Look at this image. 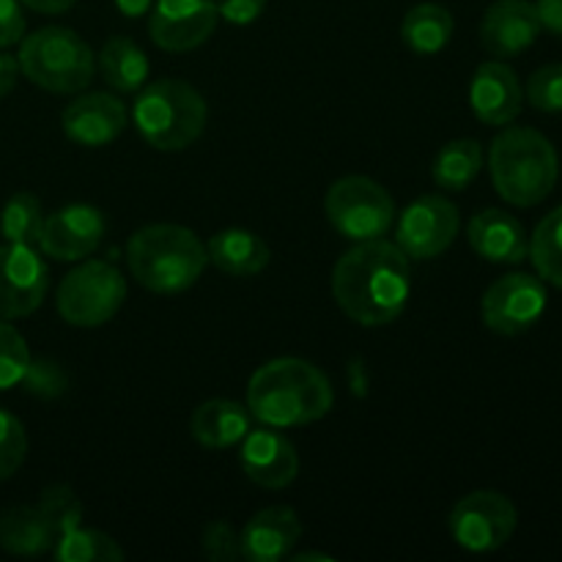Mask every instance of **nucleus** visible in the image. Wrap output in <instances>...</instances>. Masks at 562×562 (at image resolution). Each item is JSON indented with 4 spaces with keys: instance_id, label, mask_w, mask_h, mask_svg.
I'll return each instance as SVG.
<instances>
[{
    "instance_id": "obj_38",
    "label": "nucleus",
    "mask_w": 562,
    "mask_h": 562,
    "mask_svg": "<svg viewBox=\"0 0 562 562\" xmlns=\"http://www.w3.org/2000/svg\"><path fill=\"white\" fill-rule=\"evenodd\" d=\"M536 14L541 27L554 36H562V0H536Z\"/></svg>"
},
{
    "instance_id": "obj_25",
    "label": "nucleus",
    "mask_w": 562,
    "mask_h": 562,
    "mask_svg": "<svg viewBox=\"0 0 562 562\" xmlns=\"http://www.w3.org/2000/svg\"><path fill=\"white\" fill-rule=\"evenodd\" d=\"M456 31V20L445 5L417 3L406 11L401 22V38L417 55L442 53Z\"/></svg>"
},
{
    "instance_id": "obj_18",
    "label": "nucleus",
    "mask_w": 562,
    "mask_h": 562,
    "mask_svg": "<svg viewBox=\"0 0 562 562\" xmlns=\"http://www.w3.org/2000/svg\"><path fill=\"white\" fill-rule=\"evenodd\" d=\"M541 31L536 5L527 0H497L481 20V44L494 58H516L536 44Z\"/></svg>"
},
{
    "instance_id": "obj_23",
    "label": "nucleus",
    "mask_w": 562,
    "mask_h": 562,
    "mask_svg": "<svg viewBox=\"0 0 562 562\" xmlns=\"http://www.w3.org/2000/svg\"><path fill=\"white\" fill-rule=\"evenodd\" d=\"M0 547L16 558H38L55 547V530L36 505H20L0 516Z\"/></svg>"
},
{
    "instance_id": "obj_1",
    "label": "nucleus",
    "mask_w": 562,
    "mask_h": 562,
    "mask_svg": "<svg viewBox=\"0 0 562 562\" xmlns=\"http://www.w3.org/2000/svg\"><path fill=\"white\" fill-rule=\"evenodd\" d=\"M412 267L395 241H357L333 269V296L346 318L360 327H384L406 311Z\"/></svg>"
},
{
    "instance_id": "obj_10",
    "label": "nucleus",
    "mask_w": 562,
    "mask_h": 562,
    "mask_svg": "<svg viewBox=\"0 0 562 562\" xmlns=\"http://www.w3.org/2000/svg\"><path fill=\"white\" fill-rule=\"evenodd\" d=\"M459 206L445 195H423L401 212L395 228V245L404 250L409 261H431L459 236Z\"/></svg>"
},
{
    "instance_id": "obj_42",
    "label": "nucleus",
    "mask_w": 562,
    "mask_h": 562,
    "mask_svg": "<svg viewBox=\"0 0 562 562\" xmlns=\"http://www.w3.org/2000/svg\"><path fill=\"white\" fill-rule=\"evenodd\" d=\"M294 562H307V560H322V562H327V560H333L329 558V554H324V552H300V554H294V558H291Z\"/></svg>"
},
{
    "instance_id": "obj_26",
    "label": "nucleus",
    "mask_w": 562,
    "mask_h": 562,
    "mask_svg": "<svg viewBox=\"0 0 562 562\" xmlns=\"http://www.w3.org/2000/svg\"><path fill=\"white\" fill-rule=\"evenodd\" d=\"M483 168V148L472 137L445 143L431 162V179L439 190L461 192L477 179Z\"/></svg>"
},
{
    "instance_id": "obj_37",
    "label": "nucleus",
    "mask_w": 562,
    "mask_h": 562,
    "mask_svg": "<svg viewBox=\"0 0 562 562\" xmlns=\"http://www.w3.org/2000/svg\"><path fill=\"white\" fill-rule=\"evenodd\" d=\"M214 5L231 25H252L267 9V0H214Z\"/></svg>"
},
{
    "instance_id": "obj_30",
    "label": "nucleus",
    "mask_w": 562,
    "mask_h": 562,
    "mask_svg": "<svg viewBox=\"0 0 562 562\" xmlns=\"http://www.w3.org/2000/svg\"><path fill=\"white\" fill-rule=\"evenodd\" d=\"M36 508L42 510L44 519L53 525L55 530V541H58L64 532L75 530V527L82 525V503L80 497H77L75 492H71V486H66V483H55V486L44 488L42 497H38Z\"/></svg>"
},
{
    "instance_id": "obj_41",
    "label": "nucleus",
    "mask_w": 562,
    "mask_h": 562,
    "mask_svg": "<svg viewBox=\"0 0 562 562\" xmlns=\"http://www.w3.org/2000/svg\"><path fill=\"white\" fill-rule=\"evenodd\" d=\"M119 11L124 16H143L154 5V0H115Z\"/></svg>"
},
{
    "instance_id": "obj_8",
    "label": "nucleus",
    "mask_w": 562,
    "mask_h": 562,
    "mask_svg": "<svg viewBox=\"0 0 562 562\" xmlns=\"http://www.w3.org/2000/svg\"><path fill=\"white\" fill-rule=\"evenodd\" d=\"M324 212L340 236L351 241L382 239L395 223V201L368 176H344L324 195Z\"/></svg>"
},
{
    "instance_id": "obj_34",
    "label": "nucleus",
    "mask_w": 562,
    "mask_h": 562,
    "mask_svg": "<svg viewBox=\"0 0 562 562\" xmlns=\"http://www.w3.org/2000/svg\"><path fill=\"white\" fill-rule=\"evenodd\" d=\"M527 102L541 113H562V64H547L527 80Z\"/></svg>"
},
{
    "instance_id": "obj_39",
    "label": "nucleus",
    "mask_w": 562,
    "mask_h": 562,
    "mask_svg": "<svg viewBox=\"0 0 562 562\" xmlns=\"http://www.w3.org/2000/svg\"><path fill=\"white\" fill-rule=\"evenodd\" d=\"M20 77V60L9 53H0V99L9 97Z\"/></svg>"
},
{
    "instance_id": "obj_40",
    "label": "nucleus",
    "mask_w": 562,
    "mask_h": 562,
    "mask_svg": "<svg viewBox=\"0 0 562 562\" xmlns=\"http://www.w3.org/2000/svg\"><path fill=\"white\" fill-rule=\"evenodd\" d=\"M20 3L38 11V14H64V11H69L71 5L77 3V0H20Z\"/></svg>"
},
{
    "instance_id": "obj_27",
    "label": "nucleus",
    "mask_w": 562,
    "mask_h": 562,
    "mask_svg": "<svg viewBox=\"0 0 562 562\" xmlns=\"http://www.w3.org/2000/svg\"><path fill=\"white\" fill-rule=\"evenodd\" d=\"M44 228V209L33 192H16L5 201L3 212H0V236L9 245H25L36 247L42 239Z\"/></svg>"
},
{
    "instance_id": "obj_11",
    "label": "nucleus",
    "mask_w": 562,
    "mask_h": 562,
    "mask_svg": "<svg viewBox=\"0 0 562 562\" xmlns=\"http://www.w3.org/2000/svg\"><path fill=\"white\" fill-rule=\"evenodd\" d=\"M547 311V289L527 272H510L494 280L481 300V316L492 333L521 335L536 327Z\"/></svg>"
},
{
    "instance_id": "obj_31",
    "label": "nucleus",
    "mask_w": 562,
    "mask_h": 562,
    "mask_svg": "<svg viewBox=\"0 0 562 562\" xmlns=\"http://www.w3.org/2000/svg\"><path fill=\"white\" fill-rule=\"evenodd\" d=\"M31 366V349L20 329L0 318V390H11L22 382Z\"/></svg>"
},
{
    "instance_id": "obj_15",
    "label": "nucleus",
    "mask_w": 562,
    "mask_h": 562,
    "mask_svg": "<svg viewBox=\"0 0 562 562\" xmlns=\"http://www.w3.org/2000/svg\"><path fill=\"white\" fill-rule=\"evenodd\" d=\"M239 461L247 481L269 492L291 486L300 475V453L291 439L280 434V428H250V434L241 439Z\"/></svg>"
},
{
    "instance_id": "obj_20",
    "label": "nucleus",
    "mask_w": 562,
    "mask_h": 562,
    "mask_svg": "<svg viewBox=\"0 0 562 562\" xmlns=\"http://www.w3.org/2000/svg\"><path fill=\"white\" fill-rule=\"evenodd\" d=\"M470 247L492 263H521L530 252V239L519 220L503 209H483L467 228Z\"/></svg>"
},
{
    "instance_id": "obj_35",
    "label": "nucleus",
    "mask_w": 562,
    "mask_h": 562,
    "mask_svg": "<svg viewBox=\"0 0 562 562\" xmlns=\"http://www.w3.org/2000/svg\"><path fill=\"white\" fill-rule=\"evenodd\" d=\"M201 549L209 560L214 562H234L241 560V536L234 525L223 519H214L203 527Z\"/></svg>"
},
{
    "instance_id": "obj_22",
    "label": "nucleus",
    "mask_w": 562,
    "mask_h": 562,
    "mask_svg": "<svg viewBox=\"0 0 562 562\" xmlns=\"http://www.w3.org/2000/svg\"><path fill=\"white\" fill-rule=\"evenodd\" d=\"M206 256L209 263H214L220 272L231 274V278H252L267 269L272 252H269L267 241L252 231L225 228L206 241Z\"/></svg>"
},
{
    "instance_id": "obj_29",
    "label": "nucleus",
    "mask_w": 562,
    "mask_h": 562,
    "mask_svg": "<svg viewBox=\"0 0 562 562\" xmlns=\"http://www.w3.org/2000/svg\"><path fill=\"white\" fill-rule=\"evenodd\" d=\"M527 256L536 263L538 278H543L547 283L562 289V206L549 212L547 217L538 223Z\"/></svg>"
},
{
    "instance_id": "obj_21",
    "label": "nucleus",
    "mask_w": 562,
    "mask_h": 562,
    "mask_svg": "<svg viewBox=\"0 0 562 562\" xmlns=\"http://www.w3.org/2000/svg\"><path fill=\"white\" fill-rule=\"evenodd\" d=\"M252 415L247 406L231 398L203 401L190 417V434L198 445L209 450H228L241 445L250 434Z\"/></svg>"
},
{
    "instance_id": "obj_2",
    "label": "nucleus",
    "mask_w": 562,
    "mask_h": 562,
    "mask_svg": "<svg viewBox=\"0 0 562 562\" xmlns=\"http://www.w3.org/2000/svg\"><path fill=\"white\" fill-rule=\"evenodd\" d=\"M335 393L324 371L300 357H278L247 382V409L269 428L311 426L329 415Z\"/></svg>"
},
{
    "instance_id": "obj_6",
    "label": "nucleus",
    "mask_w": 562,
    "mask_h": 562,
    "mask_svg": "<svg viewBox=\"0 0 562 562\" xmlns=\"http://www.w3.org/2000/svg\"><path fill=\"white\" fill-rule=\"evenodd\" d=\"M20 75L49 93H80L97 75V55L71 27H38L20 42Z\"/></svg>"
},
{
    "instance_id": "obj_24",
    "label": "nucleus",
    "mask_w": 562,
    "mask_h": 562,
    "mask_svg": "<svg viewBox=\"0 0 562 562\" xmlns=\"http://www.w3.org/2000/svg\"><path fill=\"white\" fill-rule=\"evenodd\" d=\"M97 69L119 93H135L148 82V55L126 36H110L97 55Z\"/></svg>"
},
{
    "instance_id": "obj_14",
    "label": "nucleus",
    "mask_w": 562,
    "mask_h": 562,
    "mask_svg": "<svg viewBox=\"0 0 562 562\" xmlns=\"http://www.w3.org/2000/svg\"><path fill=\"white\" fill-rule=\"evenodd\" d=\"M108 220L91 203H69L44 217L38 250L53 261H82L104 241Z\"/></svg>"
},
{
    "instance_id": "obj_12",
    "label": "nucleus",
    "mask_w": 562,
    "mask_h": 562,
    "mask_svg": "<svg viewBox=\"0 0 562 562\" xmlns=\"http://www.w3.org/2000/svg\"><path fill=\"white\" fill-rule=\"evenodd\" d=\"M49 289V269L36 247L0 245V318L14 322L42 307Z\"/></svg>"
},
{
    "instance_id": "obj_5",
    "label": "nucleus",
    "mask_w": 562,
    "mask_h": 562,
    "mask_svg": "<svg viewBox=\"0 0 562 562\" xmlns=\"http://www.w3.org/2000/svg\"><path fill=\"white\" fill-rule=\"evenodd\" d=\"M206 99L190 82L165 77L140 88L132 121L143 140L157 151H184L206 130Z\"/></svg>"
},
{
    "instance_id": "obj_17",
    "label": "nucleus",
    "mask_w": 562,
    "mask_h": 562,
    "mask_svg": "<svg viewBox=\"0 0 562 562\" xmlns=\"http://www.w3.org/2000/svg\"><path fill=\"white\" fill-rule=\"evenodd\" d=\"M126 108L119 97L104 91L82 93L75 102H69V108L64 110V124L66 137L77 146L86 148H99L110 146L113 140H119L121 132L126 130Z\"/></svg>"
},
{
    "instance_id": "obj_9",
    "label": "nucleus",
    "mask_w": 562,
    "mask_h": 562,
    "mask_svg": "<svg viewBox=\"0 0 562 562\" xmlns=\"http://www.w3.org/2000/svg\"><path fill=\"white\" fill-rule=\"evenodd\" d=\"M519 514L505 494L481 488L456 503L450 510V536L461 549L475 554H488L503 549L514 538Z\"/></svg>"
},
{
    "instance_id": "obj_7",
    "label": "nucleus",
    "mask_w": 562,
    "mask_h": 562,
    "mask_svg": "<svg viewBox=\"0 0 562 562\" xmlns=\"http://www.w3.org/2000/svg\"><path fill=\"white\" fill-rule=\"evenodd\" d=\"M126 302V280L119 267L97 258H82L58 285L55 307L71 327L93 329L113 322Z\"/></svg>"
},
{
    "instance_id": "obj_16",
    "label": "nucleus",
    "mask_w": 562,
    "mask_h": 562,
    "mask_svg": "<svg viewBox=\"0 0 562 562\" xmlns=\"http://www.w3.org/2000/svg\"><path fill=\"white\" fill-rule=\"evenodd\" d=\"M525 91L519 75L505 60H486L475 69L470 82V108L481 124L508 126L519 119Z\"/></svg>"
},
{
    "instance_id": "obj_13",
    "label": "nucleus",
    "mask_w": 562,
    "mask_h": 562,
    "mask_svg": "<svg viewBox=\"0 0 562 562\" xmlns=\"http://www.w3.org/2000/svg\"><path fill=\"white\" fill-rule=\"evenodd\" d=\"M217 22L214 0H157L148 16V33L165 53H190L212 38Z\"/></svg>"
},
{
    "instance_id": "obj_19",
    "label": "nucleus",
    "mask_w": 562,
    "mask_h": 562,
    "mask_svg": "<svg viewBox=\"0 0 562 562\" xmlns=\"http://www.w3.org/2000/svg\"><path fill=\"white\" fill-rule=\"evenodd\" d=\"M241 536V560L278 562L289 558L302 538V521L289 505H269L258 510L245 525Z\"/></svg>"
},
{
    "instance_id": "obj_4",
    "label": "nucleus",
    "mask_w": 562,
    "mask_h": 562,
    "mask_svg": "<svg viewBox=\"0 0 562 562\" xmlns=\"http://www.w3.org/2000/svg\"><path fill=\"white\" fill-rule=\"evenodd\" d=\"M494 190L510 206H538L552 195L560 176V159L552 140L530 126H508L488 151Z\"/></svg>"
},
{
    "instance_id": "obj_32",
    "label": "nucleus",
    "mask_w": 562,
    "mask_h": 562,
    "mask_svg": "<svg viewBox=\"0 0 562 562\" xmlns=\"http://www.w3.org/2000/svg\"><path fill=\"white\" fill-rule=\"evenodd\" d=\"M20 384L25 387V393L36 395V398L53 401L69 390V373L60 362L49 360V357H38V360L31 357V366H27Z\"/></svg>"
},
{
    "instance_id": "obj_33",
    "label": "nucleus",
    "mask_w": 562,
    "mask_h": 562,
    "mask_svg": "<svg viewBox=\"0 0 562 562\" xmlns=\"http://www.w3.org/2000/svg\"><path fill=\"white\" fill-rule=\"evenodd\" d=\"M27 456L25 426L11 412L0 409V483L16 475Z\"/></svg>"
},
{
    "instance_id": "obj_36",
    "label": "nucleus",
    "mask_w": 562,
    "mask_h": 562,
    "mask_svg": "<svg viewBox=\"0 0 562 562\" xmlns=\"http://www.w3.org/2000/svg\"><path fill=\"white\" fill-rule=\"evenodd\" d=\"M25 36V14L20 0H0V49L14 47Z\"/></svg>"
},
{
    "instance_id": "obj_3",
    "label": "nucleus",
    "mask_w": 562,
    "mask_h": 562,
    "mask_svg": "<svg viewBox=\"0 0 562 562\" xmlns=\"http://www.w3.org/2000/svg\"><path fill=\"white\" fill-rule=\"evenodd\" d=\"M206 263V245L184 225H143L126 245L130 274L151 294H184L201 280Z\"/></svg>"
},
{
    "instance_id": "obj_28",
    "label": "nucleus",
    "mask_w": 562,
    "mask_h": 562,
    "mask_svg": "<svg viewBox=\"0 0 562 562\" xmlns=\"http://www.w3.org/2000/svg\"><path fill=\"white\" fill-rule=\"evenodd\" d=\"M53 554L58 562H119L124 549L108 532L91 527H75L55 541Z\"/></svg>"
}]
</instances>
